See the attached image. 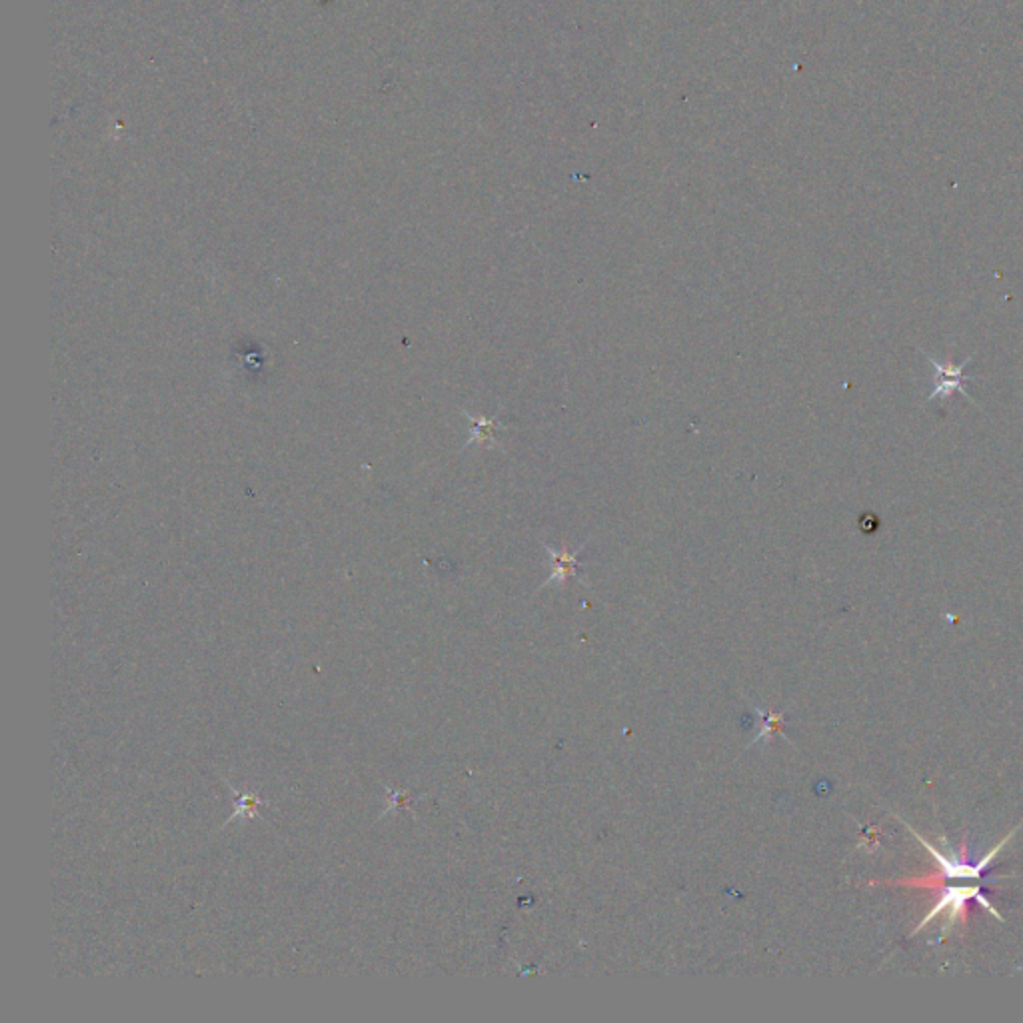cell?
I'll return each instance as SVG.
<instances>
[{
  "label": "cell",
  "mask_w": 1023,
  "mask_h": 1023,
  "mask_svg": "<svg viewBox=\"0 0 1023 1023\" xmlns=\"http://www.w3.org/2000/svg\"><path fill=\"white\" fill-rule=\"evenodd\" d=\"M472 424V436L468 446L472 444H492L494 442V430L498 428V422L494 418H474L466 414Z\"/></svg>",
  "instance_id": "cell-3"
},
{
  "label": "cell",
  "mask_w": 1023,
  "mask_h": 1023,
  "mask_svg": "<svg viewBox=\"0 0 1023 1023\" xmlns=\"http://www.w3.org/2000/svg\"><path fill=\"white\" fill-rule=\"evenodd\" d=\"M920 352H922V354L926 356V360H928V362H930V364L938 370V374H936V386H934V392L928 396V402H932V400H936V398L948 400L954 392H960V394H964L970 402H974V404H976V400H974V398L966 392V382H968V378L964 376V368L970 364V360H972V358L964 360L962 364H950V362H940V360L932 358V356H930L926 350H922V348H920Z\"/></svg>",
  "instance_id": "cell-2"
},
{
  "label": "cell",
  "mask_w": 1023,
  "mask_h": 1023,
  "mask_svg": "<svg viewBox=\"0 0 1023 1023\" xmlns=\"http://www.w3.org/2000/svg\"><path fill=\"white\" fill-rule=\"evenodd\" d=\"M910 832H912V836H916V838L922 842L924 850H926V852H928V854L936 860V866L940 868V874H936V876H928V878H912V880H898V882H890V884H894V886L936 888L938 884H942V882H946V880H978V878L982 876V872H984V870H986V868L994 862V858L1002 852V848H1004V846L1010 842V838L1014 836V832H1012V834H1010L1008 838H1004V840H1002V842H1000V844H998V846H996V848H994V850H992L986 858H982L978 864H972V862H968V858H966V850H964V856H960V858H958L956 854H954V856H946L940 848L932 846V844H930L926 838H922L916 830H912V828H910Z\"/></svg>",
  "instance_id": "cell-1"
},
{
  "label": "cell",
  "mask_w": 1023,
  "mask_h": 1023,
  "mask_svg": "<svg viewBox=\"0 0 1023 1023\" xmlns=\"http://www.w3.org/2000/svg\"><path fill=\"white\" fill-rule=\"evenodd\" d=\"M548 550H550V556L556 560V566H558L552 578H566V576H570V574L576 570V558H574V554H568V552L558 554V552H554L552 548H548Z\"/></svg>",
  "instance_id": "cell-4"
}]
</instances>
